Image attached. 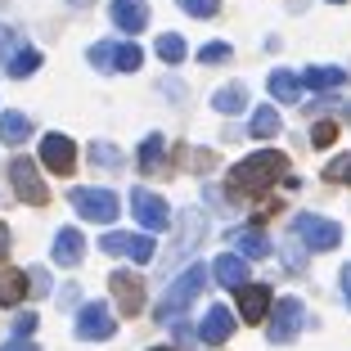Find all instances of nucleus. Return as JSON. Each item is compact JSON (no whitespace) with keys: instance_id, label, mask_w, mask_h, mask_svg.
Returning a JSON list of instances; mask_svg holds the SVG:
<instances>
[{"instance_id":"aec40b11","label":"nucleus","mask_w":351,"mask_h":351,"mask_svg":"<svg viewBox=\"0 0 351 351\" xmlns=\"http://www.w3.org/2000/svg\"><path fill=\"white\" fill-rule=\"evenodd\" d=\"M0 140H5V145L32 140V117L27 113H0Z\"/></svg>"},{"instance_id":"a878e982","label":"nucleus","mask_w":351,"mask_h":351,"mask_svg":"<svg viewBox=\"0 0 351 351\" xmlns=\"http://www.w3.org/2000/svg\"><path fill=\"white\" fill-rule=\"evenodd\" d=\"M162 158H167V140L162 135H149L145 145H140V171H158Z\"/></svg>"},{"instance_id":"4be33fe9","label":"nucleus","mask_w":351,"mask_h":351,"mask_svg":"<svg viewBox=\"0 0 351 351\" xmlns=\"http://www.w3.org/2000/svg\"><path fill=\"white\" fill-rule=\"evenodd\" d=\"M212 108H217V113H243V108H248V90H243V86H221L217 90V99H212Z\"/></svg>"},{"instance_id":"4468645a","label":"nucleus","mask_w":351,"mask_h":351,"mask_svg":"<svg viewBox=\"0 0 351 351\" xmlns=\"http://www.w3.org/2000/svg\"><path fill=\"white\" fill-rule=\"evenodd\" d=\"M230 329H234V315H230V306H207L203 324H198V338H203L207 347H221V342L230 338Z\"/></svg>"},{"instance_id":"c756f323","label":"nucleus","mask_w":351,"mask_h":351,"mask_svg":"<svg viewBox=\"0 0 351 351\" xmlns=\"http://www.w3.org/2000/svg\"><path fill=\"white\" fill-rule=\"evenodd\" d=\"M180 10L194 14V19H217V14H221V0H180Z\"/></svg>"},{"instance_id":"9b49d317","label":"nucleus","mask_w":351,"mask_h":351,"mask_svg":"<svg viewBox=\"0 0 351 351\" xmlns=\"http://www.w3.org/2000/svg\"><path fill=\"white\" fill-rule=\"evenodd\" d=\"M73 162H77V149H73V140L68 135H45L41 140V167L45 171H54V176H73Z\"/></svg>"},{"instance_id":"0eeeda50","label":"nucleus","mask_w":351,"mask_h":351,"mask_svg":"<svg viewBox=\"0 0 351 351\" xmlns=\"http://www.w3.org/2000/svg\"><path fill=\"white\" fill-rule=\"evenodd\" d=\"M302 324H306V306H302L298 298H279L275 302V315H270L266 338L275 342V347H289V342L302 333Z\"/></svg>"},{"instance_id":"39448f33","label":"nucleus","mask_w":351,"mask_h":351,"mask_svg":"<svg viewBox=\"0 0 351 351\" xmlns=\"http://www.w3.org/2000/svg\"><path fill=\"white\" fill-rule=\"evenodd\" d=\"M10 180H14V194H19L27 207H45L50 203V189H45V180H41V167L32 162V158H14L10 162Z\"/></svg>"},{"instance_id":"7c9ffc66","label":"nucleus","mask_w":351,"mask_h":351,"mask_svg":"<svg viewBox=\"0 0 351 351\" xmlns=\"http://www.w3.org/2000/svg\"><path fill=\"white\" fill-rule=\"evenodd\" d=\"M230 59H234V50H230L226 41H212V45L198 50V63H230Z\"/></svg>"},{"instance_id":"412c9836","label":"nucleus","mask_w":351,"mask_h":351,"mask_svg":"<svg viewBox=\"0 0 351 351\" xmlns=\"http://www.w3.org/2000/svg\"><path fill=\"white\" fill-rule=\"evenodd\" d=\"M36 68H41V54H36V50H27V45H19V50H14L10 59H5V73H10L14 82H23V77H32Z\"/></svg>"},{"instance_id":"1a4fd4ad","label":"nucleus","mask_w":351,"mask_h":351,"mask_svg":"<svg viewBox=\"0 0 351 351\" xmlns=\"http://www.w3.org/2000/svg\"><path fill=\"white\" fill-rule=\"evenodd\" d=\"M99 248L108 252V257H122V252H126V257L140 261V266H145V261H154V252H158L154 248V234H117V230L99 239Z\"/></svg>"},{"instance_id":"58836bf2","label":"nucleus","mask_w":351,"mask_h":351,"mask_svg":"<svg viewBox=\"0 0 351 351\" xmlns=\"http://www.w3.org/2000/svg\"><path fill=\"white\" fill-rule=\"evenodd\" d=\"M154 351H171V347H154Z\"/></svg>"},{"instance_id":"a211bd4d","label":"nucleus","mask_w":351,"mask_h":351,"mask_svg":"<svg viewBox=\"0 0 351 351\" xmlns=\"http://www.w3.org/2000/svg\"><path fill=\"white\" fill-rule=\"evenodd\" d=\"M27 293H32V275H27V270H10V275L0 279V306L14 311Z\"/></svg>"},{"instance_id":"473e14b6","label":"nucleus","mask_w":351,"mask_h":351,"mask_svg":"<svg viewBox=\"0 0 351 351\" xmlns=\"http://www.w3.org/2000/svg\"><path fill=\"white\" fill-rule=\"evenodd\" d=\"M333 140H338V122H315V131H311V145H315V149H329Z\"/></svg>"},{"instance_id":"bb28decb","label":"nucleus","mask_w":351,"mask_h":351,"mask_svg":"<svg viewBox=\"0 0 351 351\" xmlns=\"http://www.w3.org/2000/svg\"><path fill=\"white\" fill-rule=\"evenodd\" d=\"M158 59H162V63H180V59H185V41H180L176 32L158 36Z\"/></svg>"},{"instance_id":"c85d7f7f","label":"nucleus","mask_w":351,"mask_h":351,"mask_svg":"<svg viewBox=\"0 0 351 351\" xmlns=\"http://www.w3.org/2000/svg\"><path fill=\"white\" fill-rule=\"evenodd\" d=\"M90 68H99V73H113V41H99V45H90Z\"/></svg>"},{"instance_id":"7ed1b4c3","label":"nucleus","mask_w":351,"mask_h":351,"mask_svg":"<svg viewBox=\"0 0 351 351\" xmlns=\"http://www.w3.org/2000/svg\"><path fill=\"white\" fill-rule=\"evenodd\" d=\"M293 234H298L311 252H329V248L342 243V226L338 221L315 217V212H298V217H293Z\"/></svg>"},{"instance_id":"f03ea898","label":"nucleus","mask_w":351,"mask_h":351,"mask_svg":"<svg viewBox=\"0 0 351 351\" xmlns=\"http://www.w3.org/2000/svg\"><path fill=\"white\" fill-rule=\"evenodd\" d=\"M203 289H207V266L203 261H189V266L171 279V289L162 293V302H158V320H180V311L194 306V298Z\"/></svg>"},{"instance_id":"6e6552de","label":"nucleus","mask_w":351,"mask_h":351,"mask_svg":"<svg viewBox=\"0 0 351 351\" xmlns=\"http://www.w3.org/2000/svg\"><path fill=\"white\" fill-rule=\"evenodd\" d=\"M131 212H135V221L145 226V234H162V230L171 226V207H167L154 189H131Z\"/></svg>"},{"instance_id":"e433bc0d","label":"nucleus","mask_w":351,"mask_h":351,"mask_svg":"<svg viewBox=\"0 0 351 351\" xmlns=\"http://www.w3.org/2000/svg\"><path fill=\"white\" fill-rule=\"evenodd\" d=\"M0 351H41V347H36L32 338H10V342H5Z\"/></svg>"},{"instance_id":"4c0bfd02","label":"nucleus","mask_w":351,"mask_h":351,"mask_svg":"<svg viewBox=\"0 0 351 351\" xmlns=\"http://www.w3.org/2000/svg\"><path fill=\"white\" fill-rule=\"evenodd\" d=\"M10 257V226H5V221H0V261Z\"/></svg>"},{"instance_id":"f704fd0d","label":"nucleus","mask_w":351,"mask_h":351,"mask_svg":"<svg viewBox=\"0 0 351 351\" xmlns=\"http://www.w3.org/2000/svg\"><path fill=\"white\" fill-rule=\"evenodd\" d=\"M32 329H36V315H32V311H19V315H14V338H32Z\"/></svg>"},{"instance_id":"c9c22d12","label":"nucleus","mask_w":351,"mask_h":351,"mask_svg":"<svg viewBox=\"0 0 351 351\" xmlns=\"http://www.w3.org/2000/svg\"><path fill=\"white\" fill-rule=\"evenodd\" d=\"M338 289H342V298H347V306H351V261L338 270Z\"/></svg>"},{"instance_id":"cd10ccee","label":"nucleus","mask_w":351,"mask_h":351,"mask_svg":"<svg viewBox=\"0 0 351 351\" xmlns=\"http://www.w3.org/2000/svg\"><path fill=\"white\" fill-rule=\"evenodd\" d=\"M90 162H99V167H126V154H122V149H113V145H90Z\"/></svg>"},{"instance_id":"f8f14e48","label":"nucleus","mask_w":351,"mask_h":351,"mask_svg":"<svg viewBox=\"0 0 351 351\" xmlns=\"http://www.w3.org/2000/svg\"><path fill=\"white\" fill-rule=\"evenodd\" d=\"M234 298H239V315L248 324H261L270 315V289L266 284H239Z\"/></svg>"},{"instance_id":"2f4dec72","label":"nucleus","mask_w":351,"mask_h":351,"mask_svg":"<svg viewBox=\"0 0 351 351\" xmlns=\"http://www.w3.org/2000/svg\"><path fill=\"white\" fill-rule=\"evenodd\" d=\"M19 45H23L19 27H5V23H0V68H5V59H10V54L19 50Z\"/></svg>"},{"instance_id":"dca6fc26","label":"nucleus","mask_w":351,"mask_h":351,"mask_svg":"<svg viewBox=\"0 0 351 351\" xmlns=\"http://www.w3.org/2000/svg\"><path fill=\"white\" fill-rule=\"evenodd\" d=\"M212 275H217V284H221V289H230V293H234L239 284H248V261L239 257V252H226V257H217V261H212Z\"/></svg>"},{"instance_id":"72a5a7b5","label":"nucleus","mask_w":351,"mask_h":351,"mask_svg":"<svg viewBox=\"0 0 351 351\" xmlns=\"http://www.w3.org/2000/svg\"><path fill=\"white\" fill-rule=\"evenodd\" d=\"M324 176H329V180H342V185H351V154L333 158V162H329V171H324Z\"/></svg>"},{"instance_id":"b1692460","label":"nucleus","mask_w":351,"mask_h":351,"mask_svg":"<svg viewBox=\"0 0 351 351\" xmlns=\"http://www.w3.org/2000/svg\"><path fill=\"white\" fill-rule=\"evenodd\" d=\"M270 95H275V99H284V104H298L302 82L293 73H270Z\"/></svg>"},{"instance_id":"6ab92c4d","label":"nucleus","mask_w":351,"mask_h":351,"mask_svg":"<svg viewBox=\"0 0 351 351\" xmlns=\"http://www.w3.org/2000/svg\"><path fill=\"white\" fill-rule=\"evenodd\" d=\"M347 68H306V73L298 77L306 90H333V86H347Z\"/></svg>"},{"instance_id":"f257e3e1","label":"nucleus","mask_w":351,"mask_h":351,"mask_svg":"<svg viewBox=\"0 0 351 351\" xmlns=\"http://www.w3.org/2000/svg\"><path fill=\"white\" fill-rule=\"evenodd\" d=\"M284 176H289V158L275 154V149H261V154L243 158V162L230 171V189L243 194V198H266Z\"/></svg>"},{"instance_id":"9d476101","label":"nucleus","mask_w":351,"mask_h":351,"mask_svg":"<svg viewBox=\"0 0 351 351\" xmlns=\"http://www.w3.org/2000/svg\"><path fill=\"white\" fill-rule=\"evenodd\" d=\"M108 289H113V302L122 306V315H140V306H145V284H140L135 270H113V275H108Z\"/></svg>"},{"instance_id":"ddd939ff","label":"nucleus","mask_w":351,"mask_h":351,"mask_svg":"<svg viewBox=\"0 0 351 351\" xmlns=\"http://www.w3.org/2000/svg\"><path fill=\"white\" fill-rule=\"evenodd\" d=\"M108 14H113V23L126 32V36H135V32L149 27V5H145V0H113Z\"/></svg>"},{"instance_id":"2eb2a0df","label":"nucleus","mask_w":351,"mask_h":351,"mask_svg":"<svg viewBox=\"0 0 351 351\" xmlns=\"http://www.w3.org/2000/svg\"><path fill=\"white\" fill-rule=\"evenodd\" d=\"M82 257H86V239H82V230L63 226L59 234H54V266H77Z\"/></svg>"},{"instance_id":"5701e85b","label":"nucleus","mask_w":351,"mask_h":351,"mask_svg":"<svg viewBox=\"0 0 351 351\" xmlns=\"http://www.w3.org/2000/svg\"><path fill=\"white\" fill-rule=\"evenodd\" d=\"M279 126H284V122H279V113L270 108V104H261L257 113H252L248 135H252V140H270V135H279Z\"/></svg>"},{"instance_id":"20e7f679","label":"nucleus","mask_w":351,"mask_h":351,"mask_svg":"<svg viewBox=\"0 0 351 351\" xmlns=\"http://www.w3.org/2000/svg\"><path fill=\"white\" fill-rule=\"evenodd\" d=\"M68 198H73L77 217H86V221H99V226L117 221V212H122V198H117L113 189H73Z\"/></svg>"},{"instance_id":"423d86ee","label":"nucleus","mask_w":351,"mask_h":351,"mask_svg":"<svg viewBox=\"0 0 351 351\" xmlns=\"http://www.w3.org/2000/svg\"><path fill=\"white\" fill-rule=\"evenodd\" d=\"M117 333V315L108 302H86L77 311V338L82 342H108Z\"/></svg>"},{"instance_id":"ea45409f","label":"nucleus","mask_w":351,"mask_h":351,"mask_svg":"<svg viewBox=\"0 0 351 351\" xmlns=\"http://www.w3.org/2000/svg\"><path fill=\"white\" fill-rule=\"evenodd\" d=\"M329 5H342V0H329Z\"/></svg>"},{"instance_id":"f3484780","label":"nucleus","mask_w":351,"mask_h":351,"mask_svg":"<svg viewBox=\"0 0 351 351\" xmlns=\"http://www.w3.org/2000/svg\"><path fill=\"white\" fill-rule=\"evenodd\" d=\"M230 243H234V252L243 261H257V257H270V239L261 234L257 226H243V230H234L230 234Z\"/></svg>"},{"instance_id":"393cba45","label":"nucleus","mask_w":351,"mask_h":351,"mask_svg":"<svg viewBox=\"0 0 351 351\" xmlns=\"http://www.w3.org/2000/svg\"><path fill=\"white\" fill-rule=\"evenodd\" d=\"M145 63V54H140V45L126 41V45H113V73H135Z\"/></svg>"}]
</instances>
